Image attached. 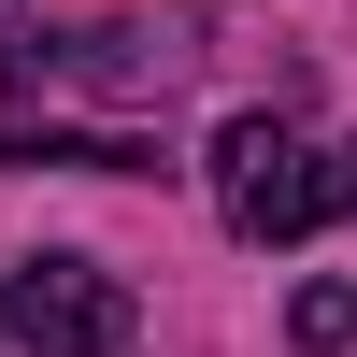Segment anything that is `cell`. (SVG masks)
I'll use <instances>...</instances> for the list:
<instances>
[{
	"mask_svg": "<svg viewBox=\"0 0 357 357\" xmlns=\"http://www.w3.org/2000/svg\"><path fill=\"white\" fill-rule=\"evenodd\" d=\"M215 215L243 243H301L357 215V143H301L286 114H229L215 129Z\"/></svg>",
	"mask_w": 357,
	"mask_h": 357,
	"instance_id": "obj_1",
	"label": "cell"
},
{
	"mask_svg": "<svg viewBox=\"0 0 357 357\" xmlns=\"http://www.w3.org/2000/svg\"><path fill=\"white\" fill-rule=\"evenodd\" d=\"M129 343V286L86 257H29L0 272V357H114Z\"/></svg>",
	"mask_w": 357,
	"mask_h": 357,
	"instance_id": "obj_2",
	"label": "cell"
},
{
	"mask_svg": "<svg viewBox=\"0 0 357 357\" xmlns=\"http://www.w3.org/2000/svg\"><path fill=\"white\" fill-rule=\"evenodd\" d=\"M0 72L15 86H86V100H172V43H143V29H29V43H0Z\"/></svg>",
	"mask_w": 357,
	"mask_h": 357,
	"instance_id": "obj_3",
	"label": "cell"
},
{
	"mask_svg": "<svg viewBox=\"0 0 357 357\" xmlns=\"http://www.w3.org/2000/svg\"><path fill=\"white\" fill-rule=\"evenodd\" d=\"M301 343H314V357L357 343V286H301Z\"/></svg>",
	"mask_w": 357,
	"mask_h": 357,
	"instance_id": "obj_4",
	"label": "cell"
}]
</instances>
